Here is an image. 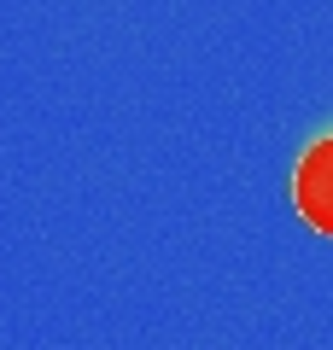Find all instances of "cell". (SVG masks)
<instances>
[{
	"label": "cell",
	"instance_id": "cell-1",
	"mask_svg": "<svg viewBox=\"0 0 333 350\" xmlns=\"http://www.w3.org/2000/svg\"><path fill=\"white\" fill-rule=\"evenodd\" d=\"M293 204L316 234L333 239V135H321L316 146L298 158V175H293Z\"/></svg>",
	"mask_w": 333,
	"mask_h": 350
}]
</instances>
